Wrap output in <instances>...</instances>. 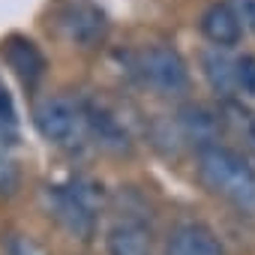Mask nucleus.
<instances>
[{
    "instance_id": "f257e3e1",
    "label": "nucleus",
    "mask_w": 255,
    "mask_h": 255,
    "mask_svg": "<svg viewBox=\"0 0 255 255\" xmlns=\"http://www.w3.org/2000/svg\"><path fill=\"white\" fill-rule=\"evenodd\" d=\"M195 171L207 192L240 207L255 210V165L225 144H207L195 153Z\"/></svg>"
},
{
    "instance_id": "f03ea898",
    "label": "nucleus",
    "mask_w": 255,
    "mask_h": 255,
    "mask_svg": "<svg viewBox=\"0 0 255 255\" xmlns=\"http://www.w3.org/2000/svg\"><path fill=\"white\" fill-rule=\"evenodd\" d=\"M45 201L51 216L78 240H90L96 234V222L105 204V192L90 177H69L45 189Z\"/></svg>"
},
{
    "instance_id": "7ed1b4c3",
    "label": "nucleus",
    "mask_w": 255,
    "mask_h": 255,
    "mask_svg": "<svg viewBox=\"0 0 255 255\" xmlns=\"http://www.w3.org/2000/svg\"><path fill=\"white\" fill-rule=\"evenodd\" d=\"M33 123L45 141L57 147H78L87 135V102L69 93H54L36 102L33 108Z\"/></svg>"
},
{
    "instance_id": "20e7f679",
    "label": "nucleus",
    "mask_w": 255,
    "mask_h": 255,
    "mask_svg": "<svg viewBox=\"0 0 255 255\" xmlns=\"http://www.w3.org/2000/svg\"><path fill=\"white\" fill-rule=\"evenodd\" d=\"M132 72L141 78V84H147L150 90H156L162 96H174L189 87V66L180 57V51L171 45L141 48L135 54Z\"/></svg>"
},
{
    "instance_id": "39448f33",
    "label": "nucleus",
    "mask_w": 255,
    "mask_h": 255,
    "mask_svg": "<svg viewBox=\"0 0 255 255\" xmlns=\"http://www.w3.org/2000/svg\"><path fill=\"white\" fill-rule=\"evenodd\" d=\"M54 24H57L60 36L78 48H96L108 36V15L96 3H87V0L66 3L54 15Z\"/></svg>"
},
{
    "instance_id": "423d86ee",
    "label": "nucleus",
    "mask_w": 255,
    "mask_h": 255,
    "mask_svg": "<svg viewBox=\"0 0 255 255\" xmlns=\"http://www.w3.org/2000/svg\"><path fill=\"white\" fill-rule=\"evenodd\" d=\"M108 255H153V228L138 213H123L105 234Z\"/></svg>"
},
{
    "instance_id": "0eeeda50",
    "label": "nucleus",
    "mask_w": 255,
    "mask_h": 255,
    "mask_svg": "<svg viewBox=\"0 0 255 255\" xmlns=\"http://www.w3.org/2000/svg\"><path fill=\"white\" fill-rule=\"evenodd\" d=\"M0 54H3L6 66L18 75V81H21L24 87H36V84L42 81L48 63H45V54L39 51V45H36L33 39L12 33V36L3 39V45H0Z\"/></svg>"
},
{
    "instance_id": "6e6552de",
    "label": "nucleus",
    "mask_w": 255,
    "mask_h": 255,
    "mask_svg": "<svg viewBox=\"0 0 255 255\" xmlns=\"http://www.w3.org/2000/svg\"><path fill=\"white\" fill-rule=\"evenodd\" d=\"M198 27L204 33V39H210L219 48H231L243 36V21H240L237 9L231 6V0H216V3H210L201 12Z\"/></svg>"
},
{
    "instance_id": "1a4fd4ad",
    "label": "nucleus",
    "mask_w": 255,
    "mask_h": 255,
    "mask_svg": "<svg viewBox=\"0 0 255 255\" xmlns=\"http://www.w3.org/2000/svg\"><path fill=\"white\" fill-rule=\"evenodd\" d=\"M165 255H225V249L204 222H180L165 240Z\"/></svg>"
},
{
    "instance_id": "9d476101",
    "label": "nucleus",
    "mask_w": 255,
    "mask_h": 255,
    "mask_svg": "<svg viewBox=\"0 0 255 255\" xmlns=\"http://www.w3.org/2000/svg\"><path fill=\"white\" fill-rule=\"evenodd\" d=\"M177 129L186 141H192L198 150L207 144H219L222 132V114L207 105H186L177 114Z\"/></svg>"
},
{
    "instance_id": "9b49d317",
    "label": "nucleus",
    "mask_w": 255,
    "mask_h": 255,
    "mask_svg": "<svg viewBox=\"0 0 255 255\" xmlns=\"http://www.w3.org/2000/svg\"><path fill=\"white\" fill-rule=\"evenodd\" d=\"M201 72L210 84L213 93H219L222 99H231V96H240L237 93V54H231L228 48H207L201 54Z\"/></svg>"
},
{
    "instance_id": "f8f14e48",
    "label": "nucleus",
    "mask_w": 255,
    "mask_h": 255,
    "mask_svg": "<svg viewBox=\"0 0 255 255\" xmlns=\"http://www.w3.org/2000/svg\"><path fill=\"white\" fill-rule=\"evenodd\" d=\"M18 141V114L12 105V96L6 93L3 81H0V150H9Z\"/></svg>"
},
{
    "instance_id": "ddd939ff",
    "label": "nucleus",
    "mask_w": 255,
    "mask_h": 255,
    "mask_svg": "<svg viewBox=\"0 0 255 255\" xmlns=\"http://www.w3.org/2000/svg\"><path fill=\"white\" fill-rule=\"evenodd\" d=\"M237 93L255 96V54H237Z\"/></svg>"
},
{
    "instance_id": "4468645a",
    "label": "nucleus",
    "mask_w": 255,
    "mask_h": 255,
    "mask_svg": "<svg viewBox=\"0 0 255 255\" xmlns=\"http://www.w3.org/2000/svg\"><path fill=\"white\" fill-rule=\"evenodd\" d=\"M3 252L6 255H45V249L27 234H9L3 240Z\"/></svg>"
},
{
    "instance_id": "2eb2a0df",
    "label": "nucleus",
    "mask_w": 255,
    "mask_h": 255,
    "mask_svg": "<svg viewBox=\"0 0 255 255\" xmlns=\"http://www.w3.org/2000/svg\"><path fill=\"white\" fill-rule=\"evenodd\" d=\"M231 6L237 9V15H240L243 27L255 30V0H231Z\"/></svg>"
},
{
    "instance_id": "dca6fc26",
    "label": "nucleus",
    "mask_w": 255,
    "mask_h": 255,
    "mask_svg": "<svg viewBox=\"0 0 255 255\" xmlns=\"http://www.w3.org/2000/svg\"><path fill=\"white\" fill-rule=\"evenodd\" d=\"M252 138H255V123H252Z\"/></svg>"
}]
</instances>
